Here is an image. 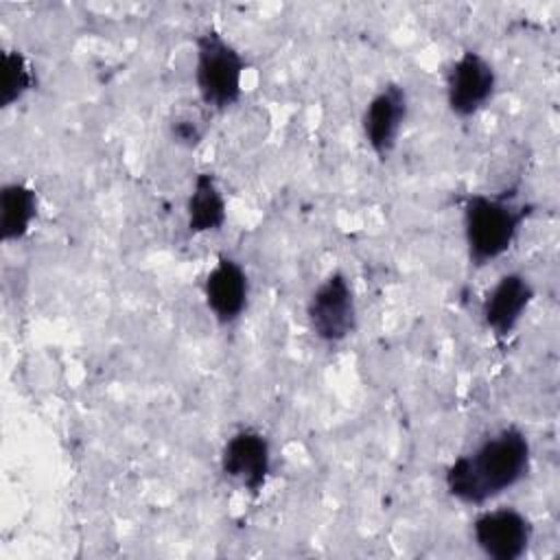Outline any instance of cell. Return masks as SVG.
<instances>
[{"label": "cell", "instance_id": "cell-3", "mask_svg": "<svg viewBox=\"0 0 560 560\" xmlns=\"http://www.w3.org/2000/svg\"><path fill=\"white\" fill-rule=\"evenodd\" d=\"M245 59L217 28H206L195 39V83L199 101L217 112L238 103L243 94Z\"/></svg>", "mask_w": 560, "mask_h": 560}, {"label": "cell", "instance_id": "cell-8", "mask_svg": "<svg viewBox=\"0 0 560 560\" xmlns=\"http://www.w3.org/2000/svg\"><path fill=\"white\" fill-rule=\"evenodd\" d=\"M407 92L400 83H385L365 105L361 116V129L368 147L381 160H387L396 149L400 129L407 120Z\"/></svg>", "mask_w": 560, "mask_h": 560}, {"label": "cell", "instance_id": "cell-4", "mask_svg": "<svg viewBox=\"0 0 560 560\" xmlns=\"http://www.w3.org/2000/svg\"><path fill=\"white\" fill-rule=\"evenodd\" d=\"M306 319L324 343H339L357 328V302L350 280L341 271L326 276L306 302Z\"/></svg>", "mask_w": 560, "mask_h": 560}, {"label": "cell", "instance_id": "cell-11", "mask_svg": "<svg viewBox=\"0 0 560 560\" xmlns=\"http://www.w3.org/2000/svg\"><path fill=\"white\" fill-rule=\"evenodd\" d=\"M228 206L225 197L212 173H197L188 201H186V223L192 234L219 232L225 225Z\"/></svg>", "mask_w": 560, "mask_h": 560}, {"label": "cell", "instance_id": "cell-2", "mask_svg": "<svg viewBox=\"0 0 560 560\" xmlns=\"http://www.w3.org/2000/svg\"><path fill=\"white\" fill-rule=\"evenodd\" d=\"M529 212L532 206L512 190L468 195L462 206L468 260L475 267H486L501 258L514 245Z\"/></svg>", "mask_w": 560, "mask_h": 560}, {"label": "cell", "instance_id": "cell-7", "mask_svg": "<svg viewBox=\"0 0 560 560\" xmlns=\"http://www.w3.org/2000/svg\"><path fill=\"white\" fill-rule=\"evenodd\" d=\"M221 470L249 494H258L271 472V446L267 435L252 427L232 433L221 451Z\"/></svg>", "mask_w": 560, "mask_h": 560}, {"label": "cell", "instance_id": "cell-1", "mask_svg": "<svg viewBox=\"0 0 560 560\" xmlns=\"http://www.w3.org/2000/svg\"><path fill=\"white\" fill-rule=\"evenodd\" d=\"M532 466V446L518 427H505L483 438L470 453L444 470V486L466 505H486L521 483Z\"/></svg>", "mask_w": 560, "mask_h": 560}, {"label": "cell", "instance_id": "cell-10", "mask_svg": "<svg viewBox=\"0 0 560 560\" xmlns=\"http://www.w3.org/2000/svg\"><path fill=\"white\" fill-rule=\"evenodd\" d=\"M203 298L219 324H234L249 302V278L243 265L221 256L203 280Z\"/></svg>", "mask_w": 560, "mask_h": 560}, {"label": "cell", "instance_id": "cell-13", "mask_svg": "<svg viewBox=\"0 0 560 560\" xmlns=\"http://www.w3.org/2000/svg\"><path fill=\"white\" fill-rule=\"evenodd\" d=\"M35 70L20 50L2 52V77H0V105L11 107L22 101L35 88Z\"/></svg>", "mask_w": 560, "mask_h": 560}, {"label": "cell", "instance_id": "cell-14", "mask_svg": "<svg viewBox=\"0 0 560 560\" xmlns=\"http://www.w3.org/2000/svg\"><path fill=\"white\" fill-rule=\"evenodd\" d=\"M168 133L173 138V142L192 149L197 147L203 136H206V120L201 114L192 112V109H184L177 112L171 120H168Z\"/></svg>", "mask_w": 560, "mask_h": 560}, {"label": "cell", "instance_id": "cell-9", "mask_svg": "<svg viewBox=\"0 0 560 560\" xmlns=\"http://www.w3.org/2000/svg\"><path fill=\"white\" fill-rule=\"evenodd\" d=\"M534 300V287L518 271L503 273L481 302V317L497 339H505L521 324Z\"/></svg>", "mask_w": 560, "mask_h": 560}, {"label": "cell", "instance_id": "cell-12", "mask_svg": "<svg viewBox=\"0 0 560 560\" xmlns=\"http://www.w3.org/2000/svg\"><path fill=\"white\" fill-rule=\"evenodd\" d=\"M35 217L37 192L31 186L22 182H9L0 188V234L4 243L24 238Z\"/></svg>", "mask_w": 560, "mask_h": 560}, {"label": "cell", "instance_id": "cell-5", "mask_svg": "<svg viewBox=\"0 0 560 560\" xmlns=\"http://www.w3.org/2000/svg\"><path fill=\"white\" fill-rule=\"evenodd\" d=\"M497 92V72L477 50H464L446 70V105L457 118L481 112Z\"/></svg>", "mask_w": 560, "mask_h": 560}, {"label": "cell", "instance_id": "cell-6", "mask_svg": "<svg viewBox=\"0 0 560 560\" xmlns=\"http://www.w3.org/2000/svg\"><path fill=\"white\" fill-rule=\"evenodd\" d=\"M534 536L532 521L516 508H494L472 521V540L490 560H518Z\"/></svg>", "mask_w": 560, "mask_h": 560}]
</instances>
